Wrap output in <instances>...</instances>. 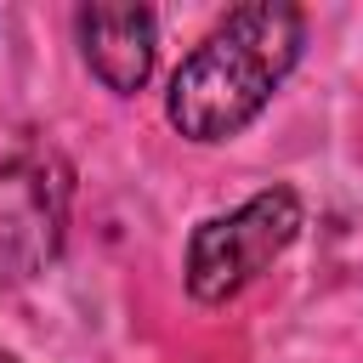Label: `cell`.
<instances>
[{
  "label": "cell",
  "instance_id": "1",
  "mask_svg": "<svg viewBox=\"0 0 363 363\" xmlns=\"http://www.w3.org/2000/svg\"><path fill=\"white\" fill-rule=\"evenodd\" d=\"M306 40V17L284 0H250L233 6L170 74L164 113L193 142H227L238 136L272 91L289 79Z\"/></svg>",
  "mask_w": 363,
  "mask_h": 363
},
{
  "label": "cell",
  "instance_id": "2",
  "mask_svg": "<svg viewBox=\"0 0 363 363\" xmlns=\"http://www.w3.org/2000/svg\"><path fill=\"white\" fill-rule=\"evenodd\" d=\"M301 233V199L295 187H261L238 210L210 216L187 238V295L199 306H221L244 295Z\"/></svg>",
  "mask_w": 363,
  "mask_h": 363
},
{
  "label": "cell",
  "instance_id": "3",
  "mask_svg": "<svg viewBox=\"0 0 363 363\" xmlns=\"http://www.w3.org/2000/svg\"><path fill=\"white\" fill-rule=\"evenodd\" d=\"M68 233V164L57 153H17L0 164V284L40 278Z\"/></svg>",
  "mask_w": 363,
  "mask_h": 363
},
{
  "label": "cell",
  "instance_id": "4",
  "mask_svg": "<svg viewBox=\"0 0 363 363\" xmlns=\"http://www.w3.org/2000/svg\"><path fill=\"white\" fill-rule=\"evenodd\" d=\"M74 34H79L85 68H91L113 96H130V91L147 85L153 51H159V17H153L147 6H125V0L79 6Z\"/></svg>",
  "mask_w": 363,
  "mask_h": 363
},
{
  "label": "cell",
  "instance_id": "5",
  "mask_svg": "<svg viewBox=\"0 0 363 363\" xmlns=\"http://www.w3.org/2000/svg\"><path fill=\"white\" fill-rule=\"evenodd\" d=\"M0 363H17V357H11V352H0Z\"/></svg>",
  "mask_w": 363,
  "mask_h": 363
}]
</instances>
